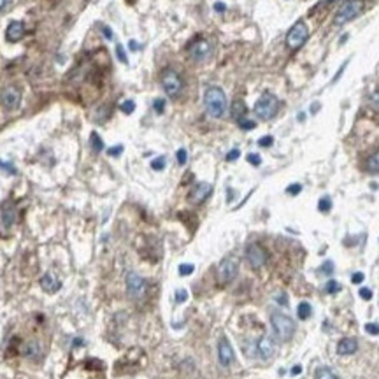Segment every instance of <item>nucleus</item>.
Listing matches in <instances>:
<instances>
[{"mask_svg":"<svg viewBox=\"0 0 379 379\" xmlns=\"http://www.w3.org/2000/svg\"><path fill=\"white\" fill-rule=\"evenodd\" d=\"M363 277H365V276H363V272H355V274L351 276V281H353L355 285H360V283L363 281Z\"/></svg>","mask_w":379,"mask_h":379,"instance_id":"nucleus-41","label":"nucleus"},{"mask_svg":"<svg viewBox=\"0 0 379 379\" xmlns=\"http://www.w3.org/2000/svg\"><path fill=\"white\" fill-rule=\"evenodd\" d=\"M367 170L372 174L379 172V151H376L374 155L369 156V160H367Z\"/></svg>","mask_w":379,"mask_h":379,"instance_id":"nucleus-22","label":"nucleus"},{"mask_svg":"<svg viewBox=\"0 0 379 379\" xmlns=\"http://www.w3.org/2000/svg\"><path fill=\"white\" fill-rule=\"evenodd\" d=\"M127 292L132 299H142L146 295V281L137 272L127 274Z\"/></svg>","mask_w":379,"mask_h":379,"instance_id":"nucleus-9","label":"nucleus"},{"mask_svg":"<svg viewBox=\"0 0 379 379\" xmlns=\"http://www.w3.org/2000/svg\"><path fill=\"white\" fill-rule=\"evenodd\" d=\"M255 114L258 120H272L279 111V99L272 93H263L255 104Z\"/></svg>","mask_w":379,"mask_h":379,"instance_id":"nucleus-3","label":"nucleus"},{"mask_svg":"<svg viewBox=\"0 0 379 379\" xmlns=\"http://www.w3.org/2000/svg\"><path fill=\"white\" fill-rule=\"evenodd\" d=\"M0 104L9 111L18 109L21 104V91L18 90L16 86H7L6 90H2V93H0Z\"/></svg>","mask_w":379,"mask_h":379,"instance_id":"nucleus-11","label":"nucleus"},{"mask_svg":"<svg viewBox=\"0 0 379 379\" xmlns=\"http://www.w3.org/2000/svg\"><path fill=\"white\" fill-rule=\"evenodd\" d=\"M300 372H302V367H300V365H295V367L292 369V374H293V376H297V374H300Z\"/></svg>","mask_w":379,"mask_h":379,"instance_id":"nucleus-49","label":"nucleus"},{"mask_svg":"<svg viewBox=\"0 0 379 379\" xmlns=\"http://www.w3.org/2000/svg\"><path fill=\"white\" fill-rule=\"evenodd\" d=\"M248 162L251 163V165L258 167L260 163H262V158H260V155H256V153H249V155H248Z\"/></svg>","mask_w":379,"mask_h":379,"instance_id":"nucleus-35","label":"nucleus"},{"mask_svg":"<svg viewBox=\"0 0 379 379\" xmlns=\"http://www.w3.org/2000/svg\"><path fill=\"white\" fill-rule=\"evenodd\" d=\"M356 349H358V341H356L355 337H346V339H341L337 344V353L342 356L346 355H353V353H356Z\"/></svg>","mask_w":379,"mask_h":379,"instance_id":"nucleus-16","label":"nucleus"},{"mask_svg":"<svg viewBox=\"0 0 379 379\" xmlns=\"http://www.w3.org/2000/svg\"><path fill=\"white\" fill-rule=\"evenodd\" d=\"M325 292H327V293H330V295H334V293L341 292V285H339L337 281L330 279L327 285H325Z\"/></svg>","mask_w":379,"mask_h":379,"instance_id":"nucleus-25","label":"nucleus"},{"mask_svg":"<svg viewBox=\"0 0 379 379\" xmlns=\"http://www.w3.org/2000/svg\"><path fill=\"white\" fill-rule=\"evenodd\" d=\"M318 209H320L321 213H328V211L332 209V200H330V197H321L320 202H318Z\"/></svg>","mask_w":379,"mask_h":379,"instance_id":"nucleus-23","label":"nucleus"},{"mask_svg":"<svg viewBox=\"0 0 379 379\" xmlns=\"http://www.w3.org/2000/svg\"><path fill=\"white\" fill-rule=\"evenodd\" d=\"M300 192H302V184H299V183H293L286 188V193H288V195H299Z\"/></svg>","mask_w":379,"mask_h":379,"instance_id":"nucleus-32","label":"nucleus"},{"mask_svg":"<svg viewBox=\"0 0 379 379\" xmlns=\"http://www.w3.org/2000/svg\"><path fill=\"white\" fill-rule=\"evenodd\" d=\"M213 193V184L209 183H199L195 184V188L190 192V202L192 204H202L207 197Z\"/></svg>","mask_w":379,"mask_h":379,"instance_id":"nucleus-14","label":"nucleus"},{"mask_svg":"<svg viewBox=\"0 0 379 379\" xmlns=\"http://www.w3.org/2000/svg\"><path fill=\"white\" fill-rule=\"evenodd\" d=\"M246 258H248L249 265H251L253 269H260V267L265 265L267 253H265V249H263L262 246L256 244V242H253V244H249L248 248H246Z\"/></svg>","mask_w":379,"mask_h":379,"instance_id":"nucleus-10","label":"nucleus"},{"mask_svg":"<svg viewBox=\"0 0 379 379\" xmlns=\"http://www.w3.org/2000/svg\"><path fill=\"white\" fill-rule=\"evenodd\" d=\"M116 53H118V58H120V62H123L125 65H127V63H128V58H127V53H125L123 46H121V44H118Z\"/></svg>","mask_w":379,"mask_h":379,"instance_id":"nucleus-33","label":"nucleus"},{"mask_svg":"<svg viewBox=\"0 0 379 379\" xmlns=\"http://www.w3.org/2000/svg\"><path fill=\"white\" fill-rule=\"evenodd\" d=\"M60 286H62V283H60V279L55 276V274L48 272V274H44V276H42L41 288L44 290V292L55 293V292H58V290H60Z\"/></svg>","mask_w":379,"mask_h":379,"instance_id":"nucleus-17","label":"nucleus"},{"mask_svg":"<svg viewBox=\"0 0 379 379\" xmlns=\"http://www.w3.org/2000/svg\"><path fill=\"white\" fill-rule=\"evenodd\" d=\"M188 53L193 62H204V60L209 58L211 53H213V44H211V41H207V39H197V41L190 46Z\"/></svg>","mask_w":379,"mask_h":379,"instance_id":"nucleus-8","label":"nucleus"},{"mask_svg":"<svg viewBox=\"0 0 379 379\" xmlns=\"http://www.w3.org/2000/svg\"><path fill=\"white\" fill-rule=\"evenodd\" d=\"M91 148H93V151L95 153H100L104 149V142H102V139H100V135L99 134H91Z\"/></svg>","mask_w":379,"mask_h":379,"instance_id":"nucleus-24","label":"nucleus"},{"mask_svg":"<svg viewBox=\"0 0 379 379\" xmlns=\"http://www.w3.org/2000/svg\"><path fill=\"white\" fill-rule=\"evenodd\" d=\"M130 48H132V49H137V48H139V44H135V42L132 41V42H130Z\"/></svg>","mask_w":379,"mask_h":379,"instance_id":"nucleus-51","label":"nucleus"},{"mask_svg":"<svg viewBox=\"0 0 379 379\" xmlns=\"http://www.w3.org/2000/svg\"><path fill=\"white\" fill-rule=\"evenodd\" d=\"M365 332L370 335H377L379 334V325L377 323H367L365 325Z\"/></svg>","mask_w":379,"mask_h":379,"instance_id":"nucleus-36","label":"nucleus"},{"mask_svg":"<svg viewBox=\"0 0 379 379\" xmlns=\"http://www.w3.org/2000/svg\"><path fill=\"white\" fill-rule=\"evenodd\" d=\"M307 39H309V28H307V25L304 21H297L288 30V34H286V46L292 51H297V49H300L306 44Z\"/></svg>","mask_w":379,"mask_h":379,"instance_id":"nucleus-4","label":"nucleus"},{"mask_svg":"<svg viewBox=\"0 0 379 379\" xmlns=\"http://www.w3.org/2000/svg\"><path fill=\"white\" fill-rule=\"evenodd\" d=\"M14 218H16V216H14V211L13 209H6V211H4V225H6V227H11V225L14 223Z\"/></svg>","mask_w":379,"mask_h":379,"instance_id":"nucleus-28","label":"nucleus"},{"mask_svg":"<svg viewBox=\"0 0 379 379\" xmlns=\"http://www.w3.org/2000/svg\"><path fill=\"white\" fill-rule=\"evenodd\" d=\"M239 123V127L242 128V130H253V128L256 127V123L253 120H246V118H242V120H239L237 121Z\"/></svg>","mask_w":379,"mask_h":379,"instance_id":"nucleus-29","label":"nucleus"},{"mask_svg":"<svg viewBox=\"0 0 379 379\" xmlns=\"http://www.w3.org/2000/svg\"><path fill=\"white\" fill-rule=\"evenodd\" d=\"M120 109L123 111L125 114H132V113H134V109H135V102H134V100H125V102H121Z\"/></svg>","mask_w":379,"mask_h":379,"instance_id":"nucleus-26","label":"nucleus"},{"mask_svg":"<svg viewBox=\"0 0 379 379\" xmlns=\"http://www.w3.org/2000/svg\"><path fill=\"white\" fill-rule=\"evenodd\" d=\"M237 272H239V262L235 258H232V256H227L218 265V281L221 285L232 283L235 279V276H237Z\"/></svg>","mask_w":379,"mask_h":379,"instance_id":"nucleus-7","label":"nucleus"},{"mask_svg":"<svg viewBox=\"0 0 379 379\" xmlns=\"http://www.w3.org/2000/svg\"><path fill=\"white\" fill-rule=\"evenodd\" d=\"M232 116H234L235 121L242 120L246 116V104L242 100H235L234 106H232Z\"/></svg>","mask_w":379,"mask_h":379,"instance_id":"nucleus-19","label":"nucleus"},{"mask_svg":"<svg viewBox=\"0 0 379 379\" xmlns=\"http://www.w3.org/2000/svg\"><path fill=\"white\" fill-rule=\"evenodd\" d=\"M162 88L167 95L176 99V97H179L181 91H183V79H181V76L176 70L167 69L165 72L162 74Z\"/></svg>","mask_w":379,"mask_h":379,"instance_id":"nucleus-6","label":"nucleus"},{"mask_svg":"<svg viewBox=\"0 0 379 379\" xmlns=\"http://www.w3.org/2000/svg\"><path fill=\"white\" fill-rule=\"evenodd\" d=\"M235 355H234V348H232L230 341L227 337H221L220 342H218V360L223 367H228L232 362H234Z\"/></svg>","mask_w":379,"mask_h":379,"instance_id":"nucleus-12","label":"nucleus"},{"mask_svg":"<svg viewBox=\"0 0 379 379\" xmlns=\"http://www.w3.org/2000/svg\"><path fill=\"white\" fill-rule=\"evenodd\" d=\"M274 139L270 137V135H265V137H262L258 141V146H262V148H269V146H272Z\"/></svg>","mask_w":379,"mask_h":379,"instance_id":"nucleus-37","label":"nucleus"},{"mask_svg":"<svg viewBox=\"0 0 379 379\" xmlns=\"http://www.w3.org/2000/svg\"><path fill=\"white\" fill-rule=\"evenodd\" d=\"M277 302H281V304H283V306H288V299H286V295H285V293H283V295H277Z\"/></svg>","mask_w":379,"mask_h":379,"instance_id":"nucleus-46","label":"nucleus"},{"mask_svg":"<svg viewBox=\"0 0 379 379\" xmlns=\"http://www.w3.org/2000/svg\"><path fill=\"white\" fill-rule=\"evenodd\" d=\"M270 323H272L274 334L281 342H288L295 334V321L290 318L288 314L281 313V311H274L270 314Z\"/></svg>","mask_w":379,"mask_h":379,"instance_id":"nucleus-2","label":"nucleus"},{"mask_svg":"<svg viewBox=\"0 0 379 379\" xmlns=\"http://www.w3.org/2000/svg\"><path fill=\"white\" fill-rule=\"evenodd\" d=\"M314 379H341V377L332 369H328V367H320V369H316V372H314Z\"/></svg>","mask_w":379,"mask_h":379,"instance_id":"nucleus-20","label":"nucleus"},{"mask_svg":"<svg viewBox=\"0 0 379 379\" xmlns=\"http://www.w3.org/2000/svg\"><path fill=\"white\" fill-rule=\"evenodd\" d=\"M346 65H348V62H344V65L341 67V70H339V72L334 76V79H332V83H335V81H339V77H341V76H342V72H344V70H346Z\"/></svg>","mask_w":379,"mask_h":379,"instance_id":"nucleus-44","label":"nucleus"},{"mask_svg":"<svg viewBox=\"0 0 379 379\" xmlns=\"http://www.w3.org/2000/svg\"><path fill=\"white\" fill-rule=\"evenodd\" d=\"M6 4H7V0H0V13L4 11V7H6Z\"/></svg>","mask_w":379,"mask_h":379,"instance_id":"nucleus-50","label":"nucleus"},{"mask_svg":"<svg viewBox=\"0 0 379 379\" xmlns=\"http://www.w3.org/2000/svg\"><path fill=\"white\" fill-rule=\"evenodd\" d=\"M153 107H155L156 113L162 114L163 109H165V100H163V99H156L155 102H153Z\"/></svg>","mask_w":379,"mask_h":379,"instance_id":"nucleus-34","label":"nucleus"},{"mask_svg":"<svg viewBox=\"0 0 379 379\" xmlns=\"http://www.w3.org/2000/svg\"><path fill=\"white\" fill-rule=\"evenodd\" d=\"M123 151V146H114V148H109V156H118L120 153Z\"/></svg>","mask_w":379,"mask_h":379,"instance_id":"nucleus-42","label":"nucleus"},{"mask_svg":"<svg viewBox=\"0 0 379 379\" xmlns=\"http://www.w3.org/2000/svg\"><path fill=\"white\" fill-rule=\"evenodd\" d=\"M214 9H216V13H225L227 6H225L223 2H216V4H214Z\"/></svg>","mask_w":379,"mask_h":379,"instance_id":"nucleus-45","label":"nucleus"},{"mask_svg":"<svg viewBox=\"0 0 379 379\" xmlns=\"http://www.w3.org/2000/svg\"><path fill=\"white\" fill-rule=\"evenodd\" d=\"M360 297L363 300H370L372 299V290L370 288H360Z\"/></svg>","mask_w":379,"mask_h":379,"instance_id":"nucleus-40","label":"nucleus"},{"mask_svg":"<svg viewBox=\"0 0 379 379\" xmlns=\"http://www.w3.org/2000/svg\"><path fill=\"white\" fill-rule=\"evenodd\" d=\"M186 299H188V292H186V290H177V292H176V302L183 304Z\"/></svg>","mask_w":379,"mask_h":379,"instance_id":"nucleus-38","label":"nucleus"},{"mask_svg":"<svg viewBox=\"0 0 379 379\" xmlns=\"http://www.w3.org/2000/svg\"><path fill=\"white\" fill-rule=\"evenodd\" d=\"M239 156H241V151H239V149H232L230 153H227L225 158H227V162H234V160H237Z\"/></svg>","mask_w":379,"mask_h":379,"instance_id":"nucleus-39","label":"nucleus"},{"mask_svg":"<svg viewBox=\"0 0 379 379\" xmlns=\"http://www.w3.org/2000/svg\"><path fill=\"white\" fill-rule=\"evenodd\" d=\"M193 270H195V267H193L192 263H183V265H179L181 276H190V274H193Z\"/></svg>","mask_w":379,"mask_h":379,"instance_id":"nucleus-31","label":"nucleus"},{"mask_svg":"<svg viewBox=\"0 0 379 379\" xmlns=\"http://www.w3.org/2000/svg\"><path fill=\"white\" fill-rule=\"evenodd\" d=\"M204 106H206V111L211 118L220 120L227 113V95L220 86H209L204 91Z\"/></svg>","mask_w":379,"mask_h":379,"instance_id":"nucleus-1","label":"nucleus"},{"mask_svg":"<svg viewBox=\"0 0 379 379\" xmlns=\"http://www.w3.org/2000/svg\"><path fill=\"white\" fill-rule=\"evenodd\" d=\"M370 104H372L376 109H379V91H376V93H372V97H370Z\"/></svg>","mask_w":379,"mask_h":379,"instance_id":"nucleus-43","label":"nucleus"},{"mask_svg":"<svg viewBox=\"0 0 379 379\" xmlns=\"http://www.w3.org/2000/svg\"><path fill=\"white\" fill-rule=\"evenodd\" d=\"M25 35V25L21 21H11L9 27L6 30V39L9 42H18L21 41Z\"/></svg>","mask_w":379,"mask_h":379,"instance_id":"nucleus-15","label":"nucleus"},{"mask_svg":"<svg viewBox=\"0 0 379 379\" xmlns=\"http://www.w3.org/2000/svg\"><path fill=\"white\" fill-rule=\"evenodd\" d=\"M255 351H256L255 355L258 358L269 360L274 355V351H276V344H274V341L270 337H262L255 342Z\"/></svg>","mask_w":379,"mask_h":379,"instance_id":"nucleus-13","label":"nucleus"},{"mask_svg":"<svg viewBox=\"0 0 379 379\" xmlns=\"http://www.w3.org/2000/svg\"><path fill=\"white\" fill-rule=\"evenodd\" d=\"M102 32H104V35H106L107 39H113V32H111L107 27H102Z\"/></svg>","mask_w":379,"mask_h":379,"instance_id":"nucleus-48","label":"nucleus"},{"mask_svg":"<svg viewBox=\"0 0 379 379\" xmlns=\"http://www.w3.org/2000/svg\"><path fill=\"white\" fill-rule=\"evenodd\" d=\"M23 355L27 356V358H37V356L41 355V346H39L35 341L27 342L23 348Z\"/></svg>","mask_w":379,"mask_h":379,"instance_id":"nucleus-18","label":"nucleus"},{"mask_svg":"<svg viewBox=\"0 0 379 379\" xmlns=\"http://www.w3.org/2000/svg\"><path fill=\"white\" fill-rule=\"evenodd\" d=\"M165 156H158V158H155L151 162V169L153 170H163L165 169Z\"/></svg>","mask_w":379,"mask_h":379,"instance_id":"nucleus-27","label":"nucleus"},{"mask_svg":"<svg viewBox=\"0 0 379 379\" xmlns=\"http://www.w3.org/2000/svg\"><path fill=\"white\" fill-rule=\"evenodd\" d=\"M323 270H325L327 274H332V272H334V263H332V262H327V269L323 267Z\"/></svg>","mask_w":379,"mask_h":379,"instance_id":"nucleus-47","label":"nucleus"},{"mask_svg":"<svg viewBox=\"0 0 379 379\" xmlns=\"http://www.w3.org/2000/svg\"><path fill=\"white\" fill-rule=\"evenodd\" d=\"M362 9H363L362 0H348V2L342 4L341 9L337 11V14H335L334 18V23L337 25V27H341V25L355 20V18L362 13Z\"/></svg>","mask_w":379,"mask_h":379,"instance_id":"nucleus-5","label":"nucleus"},{"mask_svg":"<svg viewBox=\"0 0 379 379\" xmlns=\"http://www.w3.org/2000/svg\"><path fill=\"white\" fill-rule=\"evenodd\" d=\"M176 158H177V163L179 165H184V163L188 162V153H186V149H177V153H176Z\"/></svg>","mask_w":379,"mask_h":379,"instance_id":"nucleus-30","label":"nucleus"},{"mask_svg":"<svg viewBox=\"0 0 379 379\" xmlns=\"http://www.w3.org/2000/svg\"><path fill=\"white\" fill-rule=\"evenodd\" d=\"M311 313H313V309H311V304H307V302H300L299 307H297V316H299L300 320H307V318H311Z\"/></svg>","mask_w":379,"mask_h":379,"instance_id":"nucleus-21","label":"nucleus"}]
</instances>
